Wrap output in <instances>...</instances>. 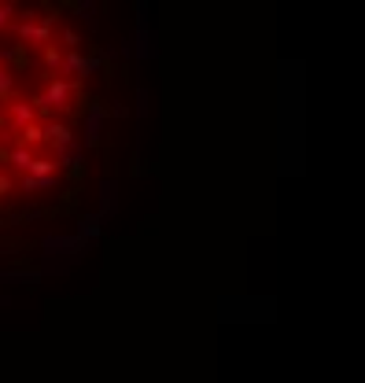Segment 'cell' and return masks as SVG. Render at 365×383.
<instances>
[{
	"mask_svg": "<svg viewBox=\"0 0 365 383\" xmlns=\"http://www.w3.org/2000/svg\"><path fill=\"white\" fill-rule=\"evenodd\" d=\"M8 136H12V133H8ZM12 141H19L23 147H30V152H34V147L45 144V130H41V122H34V125H26V130H19Z\"/></svg>",
	"mask_w": 365,
	"mask_h": 383,
	"instance_id": "7",
	"label": "cell"
},
{
	"mask_svg": "<svg viewBox=\"0 0 365 383\" xmlns=\"http://www.w3.org/2000/svg\"><path fill=\"white\" fill-rule=\"evenodd\" d=\"M103 67V59L100 56H85V52H63V63H59V78H67V81H85V78H92V74H100Z\"/></svg>",
	"mask_w": 365,
	"mask_h": 383,
	"instance_id": "3",
	"label": "cell"
},
{
	"mask_svg": "<svg viewBox=\"0 0 365 383\" xmlns=\"http://www.w3.org/2000/svg\"><path fill=\"white\" fill-rule=\"evenodd\" d=\"M81 92V85L78 81H67V78H48V85H45V92L34 100V111L37 114H70V100Z\"/></svg>",
	"mask_w": 365,
	"mask_h": 383,
	"instance_id": "2",
	"label": "cell"
},
{
	"mask_svg": "<svg viewBox=\"0 0 365 383\" xmlns=\"http://www.w3.org/2000/svg\"><path fill=\"white\" fill-rule=\"evenodd\" d=\"M19 23V8L15 4H0V34H4V30H12Z\"/></svg>",
	"mask_w": 365,
	"mask_h": 383,
	"instance_id": "11",
	"label": "cell"
},
{
	"mask_svg": "<svg viewBox=\"0 0 365 383\" xmlns=\"http://www.w3.org/2000/svg\"><path fill=\"white\" fill-rule=\"evenodd\" d=\"M15 188L26 192V196H37V192H52L56 188V177H15Z\"/></svg>",
	"mask_w": 365,
	"mask_h": 383,
	"instance_id": "6",
	"label": "cell"
},
{
	"mask_svg": "<svg viewBox=\"0 0 365 383\" xmlns=\"http://www.w3.org/2000/svg\"><path fill=\"white\" fill-rule=\"evenodd\" d=\"M56 37H59V52H81V45H85V37L78 34V30H70V26H59L56 30Z\"/></svg>",
	"mask_w": 365,
	"mask_h": 383,
	"instance_id": "9",
	"label": "cell"
},
{
	"mask_svg": "<svg viewBox=\"0 0 365 383\" xmlns=\"http://www.w3.org/2000/svg\"><path fill=\"white\" fill-rule=\"evenodd\" d=\"M15 192V174H8V169H0V199L12 196Z\"/></svg>",
	"mask_w": 365,
	"mask_h": 383,
	"instance_id": "12",
	"label": "cell"
},
{
	"mask_svg": "<svg viewBox=\"0 0 365 383\" xmlns=\"http://www.w3.org/2000/svg\"><path fill=\"white\" fill-rule=\"evenodd\" d=\"M41 130H45V144H52L56 152H67V147H74V130H70L67 122L48 118V122H41Z\"/></svg>",
	"mask_w": 365,
	"mask_h": 383,
	"instance_id": "5",
	"label": "cell"
},
{
	"mask_svg": "<svg viewBox=\"0 0 365 383\" xmlns=\"http://www.w3.org/2000/svg\"><path fill=\"white\" fill-rule=\"evenodd\" d=\"M41 118V114L34 111V103H26V100H12L8 103V133H19V130H26V125H34Z\"/></svg>",
	"mask_w": 365,
	"mask_h": 383,
	"instance_id": "4",
	"label": "cell"
},
{
	"mask_svg": "<svg viewBox=\"0 0 365 383\" xmlns=\"http://www.w3.org/2000/svg\"><path fill=\"white\" fill-rule=\"evenodd\" d=\"M19 92V81H15V70L0 67V103H12Z\"/></svg>",
	"mask_w": 365,
	"mask_h": 383,
	"instance_id": "8",
	"label": "cell"
},
{
	"mask_svg": "<svg viewBox=\"0 0 365 383\" xmlns=\"http://www.w3.org/2000/svg\"><path fill=\"white\" fill-rule=\"evenodd\" d=\"M59 63H63V52L56 48V45H48V48H41V67H45L52 78L59 74Z\"/></svg>",
	"mask_w": 365,
	"mask_h": 383,
	"instance_id": "10",
	"label": "cell"
},
{
	"mask_svg": "<svg viewBox=\"0 0 365 383\" xmlns=\"http://www.w3.org/2000/svg\"><path fill=\"white\" fill-rule=\"evenodd\" d=\"M15 30V37L23 41L19 48H48V45H56V15H37V12H26V15H19V23L12 26Z\"/></svg>",
	"mask_w": 365,
	"mask_h": 383,
	"instance_id": "1",
	"label": "cell"
}]
</instances>
